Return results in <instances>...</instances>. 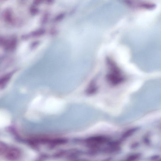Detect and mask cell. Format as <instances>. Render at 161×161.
<instances>
[{"mask_svg":"<svg viewBox=\"0 0 161 161\" xmlns=\"http://www.w3.org/2000/svg\"><path fill=\"white\" fill-rule=\"evenodd\" d=\"M63 103L61 100L55 99L47 100L41 106V111L50 114H56L61 111Z\"/></svg>","mask_w":161,"mask_h":161,"instance_id":"cell-1","label":"cell"},{"mask_svg":"<svg viewBox=\"0 0 161 161\" xmlns=\"http://www.w3.org/2000/svg\"><path fill=\"white\" fill-rule=\"evenodd\" d=\"M10 116L8 112L2 109L0 111V127L4 128L8 126L10 123Z\"/></svg>","mask_w":161,"mask_h":161,"instance_id":"cell-2","label":"cell"},{"mask_svg":"<svg viewBox=\"0 0 161 161\" xmlns=\"http://www.w3.org/2000/svg\"><path fill=\"white\" fill-rule=\"evenodd\" d=\"M107 140V138L105 137L100 136L89 138L86 141L89 146L95 147L99 144L106 142Z\"/></svg>","mask_w":161,"mask_h":161,"instance_id":"cell-3","label":"cell"},{"mask_svg":"<svg viewBox=\"0 0 161 161\" xmlns=\"http://www.w3.org/2000/svg\"><path fill=\"white\" fill-rule=\"evenodd\" d=\"M2 17L6 22L8 23L12 22L13 18L12 11L9 8L5 9L3 12Z\"/></svg>","mask_w":161,"mask_h":161,"instance_id":"cell-4","label":"cell"},{"mask_svg":"<svg viewBox=\"0 0 161 161\" xmlns=\"http://www.w3.org/2000/svg\"><path fill=\"white\" fill-rule=\"evenodd\" d=\"M14 73V72H13L8 73L1 79V80H0V85H1V87H3L5 86L9 82Z\"/></svg>","mask_w":161,"mask_h":161,"instance_id":"cell-5","label":"cell"},{"mask_svg":"<svg viewBox=\"0 0 161 161\" xmlns=\"http://www.w3.org/2000/svg\"><path fill=\"white\" fill-rule=\"evenodd\" d=\"M45 33V30L43 29H40L33 32L31 34V35L34 36H37L41 35Z\"/></svg>","mask_w":161,"mask_h":161,"instance_id":"cell-6","label":"cell"},{"mask_svg":"<svg viewBox=\"0 0 161 161\" xmlns=\"http://www.w3.org/2000/svg\"><path fill=\"white\" fill-rule=\"evenodd\" d=\"M39 10L36 6L33 5L31 6L30 8V14L33 16L37 14L39 12Z\"/></svg>","mask_w":161,"mask_h":161,"instance_id":"cell-7","label":"cell"},{"mask_svg":"<svg viewBox=\"0 0 161 161\" xmlns=\"http://www.w3.org/2000/svg\"><path fill=\"white\" fill-rule=\"evenodd\" d=\"M49 13H45L42 18L41 23L43 24H45L49 20Z\"/></svg>","mask_w":161,"mask_h":161,"instance_id":"cell-8","label":"cell"},{"mask_svg":"<svg viewBox=\"0 0 161 161\" xmlns=\"http://www.w3.org/2000/svg\"><path fill=\"white\" fill-rule=\"evenodd\" d=\"M64 16V15L63 13L59 14L54 19V21L56 22H59L63 19Z\"/></svg>","mask_w":161,"mask_h":161,"instance_id":"cell-9","label":"cell"},{"mask_svg":"<svg viewBox=\"0 0 161 161\" xmlns=\"http://www.w3.org/2000/svg\"><path fill=\"white\" fill-rule=\"evenodd\" d=\"M45 2V0H33V5L37 6Z\"/></svg>","mask_w":161,"mask_h":161,"instance_id":"cell-10","label":"cell"},{"mask_svg":"<svg viewBox=\"0 0 161 161\" xmlns=\"http://www.w3.org/2000/svg\"><path fill=\"white\" fill-rule=\"evenodd\" d=\"M133 131L134 130H131L126 132L125 133H124L123 135V137L124 138L128 137L132 133Z\"/></svg>","mask_w":161,"mask_h":161,"instance_id":"cell-11","label":"cell"},{"mask_svg":"<svg viewBox=\"0 0 161 161\" xmlns=\"http://www.w3.org/2000/svg\"><path fill=\"white\" fill-rule=\"evenodd\" d=\"M45 2L47 4L52 5L55 2V0H45Z\"/></svg>","mask_w":161,"mask_h":161,"instance_id":"cell-12","label":"cell"}]
</instances>
